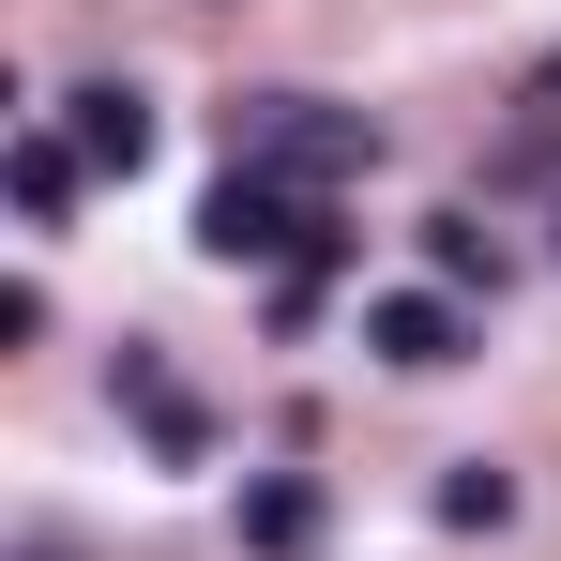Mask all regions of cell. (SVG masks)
<instances>
[{
	"mask_svg": "<svg viewBox=\"0 0 561 561\" xmlns=\"http://www.w3.org/2000/svg\"><path fill=\"white\" fill-rule=\"evenodd\" d=\"M228 168L334 197V183L379 168V122H365V106H319V92H243V106H228Z\"/></svg>",
	"mask_w": 561,
	"mask_h": 561,
	"instance_id": "obj_1",
	"label": "cell"
},
{
	"mask_svg": "<svg viewBox=\"0 0 561 561\" xmlns=\"http://www.w3.org/2000/svg\"><path fill=\"white\" fill-rule=\"evenodd\" d=\"M61 137H77V168H92V183H137L168 122H152V92H137V77H92V92H61Z\"/></svg>",
	"mask_w": 561,
	"mask_h": 561,
	"instance_id": "obj_2",
	"label": "cell"
},
{
	"mask_svg": "<svg viewBox=\"0 0 561 561\" xmlns=\"http://www.w3.org/2000/svg\"><path fill=\"white\" fill-rule=\"evenodd\" d=\"M365 350H379V365H410V379H425V365H456V350H470L456 288H379V304H365Z\"/></svg>",
	"mask_w": 561,
	"mask_h": 561,
	"instance_id": "obj_3",
	"label": "cell"
},
{
	"mask_svg": "<svg viewBox=\"0 0 561 561\" xmlns=\"http://www.w3.org/2000/svg\"><path fill=\"white\" fill-rule=\"evenodd\" d=\"M425 288H485V304H501V288H516V243H501V228H485V213H440V228H425Z\"/></svg>",
	"mask_w": 561,
	"mask_h": 561,
	"instance_id": "obj_4",
	"label": "cell"
},
{
	"mask_svg": "<svg viewBox=\"0 0 561 561\" xmlns=\"http://www.w3.org/2000/svg\"><path fill=\"white\" fill-rule=\"evenodd\" d=\"M0 183H15V213H31V228H61V213H77V183H92V168H77V137H61V122H31V137H15V152H0Z\"/></svg>",
	"mask_w": 561,
	"mask_h": 561,
	"instance_id": "obj_5",
	"label": "cell"
},
{
	"mask_svg": "<svg viewBox=\"0 0 561 561\" xmlns=\"http://www.w3.org/2000/svg\"><path fill=\"white\" fill-rule=\"evenodd\" d=\"M122 410L152 425V456H168V470H197V440H213V425H197V410H183V379L152 365V350H122Z\"/></svg>",
	"mask_w": 561,
	"mask_h": 561,
	"instance_id": "obj_6",
	"label": "cell"
},
{
	"mask_svg": "<svg viewBox=\"0 0 561 561\" xmlns=\"http://www.w3.org/2000/svg\"><path fill=\"white\" fill-rule=\"evenodd\" d=\"M243 547H259V561L319 547V485H304V470H259V485H243Z\"/></svg>",
	"mask_w": 561,
	"mask_h": 561,
	"instance_id": "obj_7",
	"label": "cell"
},
{
	"mask_svg": "<svg viewBox=\"0 0 561 561\" xmlns=\"http://www.w3.org/2000/svg\"><path fill=\"white\" fill-rule=\"evenodd\" d=\"M561 168V46L531 61V106H516V137H501V183H547Z\"/></svg>",
	"mask_w": 561,
	"mask_h": 561,
	"instance_id": "obj_8",
	"label": "cell"
},
{
	"mask_svg": "<svg viewBox=\"0 0 561 561\" xmlns=\"http://www.w3.org/2000/svg\"><path fill=\"white\" fill-rule=\"evenodd\" d=\"M501 516H516V470H501V456H456V470H440V531H501Z\"/></svg>",
	"mask_w": 561,
	"mask_h": 561,
	"instance_id": "obj_9",
	"label": "cell"
}]
</instances>
